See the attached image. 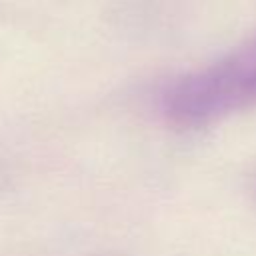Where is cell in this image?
<instances>
[{
	"instance_id": "1",
	"label": "cell",
	"mask_w": 256,
	"mask_h": 256,
	"mask_svg": "<svg viewBox=\"0 0 256 256\" xmlns=\"http://www.w3.org/2000/svg\"><path fill=\"white\" fill-rule=\"evenodd\" d=\"M248 110H256V32L216 62L178 78L162 98L166 120L188 130Z\"/></svg>"
}]
</instances>
